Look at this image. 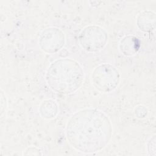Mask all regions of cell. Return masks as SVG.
<instances>
[{
  "label": "cell",
  "instance_id": "obj_5",
  "mask_svg": "<svg viewBox=\"0 0 156 156\" xmlns=\"http://www.w3.org/2000/svg\"><path fill=\"white\" fill-rule=\"evenodd\" d=\"M65 36L63 32L55 27L46 28L41 33L38 44L42 51L48 54L59 51L65 45Z\"/></svg>",
  "mask_w": 156,
  "mask_h": 156
},
{
  "label": "cell",
  "instance_id": "obj_2",
  "mask_svg": "<svg viewBox=\"0 0 156 156\" xmlns=\"http://www.w3.org/2000/svg\"><path fill=\"white\" fill-rule=\"evenodd\" d=\"M45 79L53 91L62 94H70L82 86L84 71L77 61L61 58L55 60L48 66Z\"/></svg>",
  "mask_w": 156,
  "mask_h": 156
},
{
  "label": "cell",
  "instance_id": "obj_11",
  "mask_svg": "<svg viewBox=\"0 0 156 156\" xmlns=\"http://www.w3.org/2000/svg\"><path fill=\"white\" fill-rule=\"evenodd\" d=\"M23 155H42V153L41 152V151L34 146L29 147H27L23 152Z\"/></svg>",
  "mask_w": 156,
  "mask_h": 156
},
{
  "label": "cell",
  "instance_id": "obj_6",
  "mask_svg": "<svg viewBox=\"0 0 156 156\" xmlns=\"http://www.w3.org/2000/svg\"><path fill=\"white\" fill-rule=\"evenodd\" d=\"M119 49L121 53L126 56L135 55L140 49V42L139 39L132 35L123 37L119 43Z\"/></svg>",
  "mask_w": 156,
  "mask_h": 156
},
{
  "label": "cell",
  "instance_id": "obj_3",
  "mask_svg": "<svg viewBox=\"0 0 156 156\" xmlns=\"http://www.w3.org/2000/svg\"><path fill=\"white\" fill-rule=\"evenodd\" d=\"M121 74L113 65L104 63L97 66L92 72L91 82L93 87L99 91L110 93L118 87Z\"/></svg>",
  "mask_w": 156,
  "mask_h": 156
},
{
  "label": "cell",
  "instance_id": "obj_4",
  "mask_svg": "<svg viewBox=\"0 0 156 156\" xmlns=\"http://www.w3.org/2000/svg\"><path fill=\"white\" fill-rule=\"evenodd\" d=\"M78 39L83 49L88 52H97L102 50L106 46L108 34L101 26L90 25L81 30Z\"/></svg>",
  "mask_w": 156,
  "mask_h": 156
},
{
  "label": "cell",
  "instance_id": "obj_7",
  "mask_svg": "<svg viewBox=\"0 0 156 156\" xmlns=\"http://www.w3.org/2000/svg\"><path fill=\"white\" fill-rule=\"evenodd\" d=\"M136 25L140 30L151 32L155 28V13L151 10L141 12L136 18Z\"/></svg>",
  "mask_w": 156,
  "mask_h": 156
},
{
  "label": "cell",
  "instance_id": "obj_12",
  "mask_svg": "<svg viewBox=\"0 0 156 156\" xmlns=\"http://www.w3.org/2000/svg\"><path fill=\"white\" fill-rule=\"evenodd\" d=\"M0 105H1V118H2L3 113L4 112H5L6 108H7V99L5 94L4 93V91L2 90H1V102H0Z\"/></svg>",
  "mask_w": 156,
  "mask_h": 156
},
{
  "label": "cell",
  "instance_id": "obj_8",
  "mask_svg": "<svg viewBox=\"0 0 156 156\" xmlns=\"http://www.w3.org/2000/svg\"><path fill=\"white\" fill-rule=\"evenodd\" d=\"M39 112L43 118L48 119H52L57 115L58 107L57 103L53 100H44L40 105Z\"/></svg>",
  "mask_w": 156,
  "mask_h": 156
},
{
  "label": "cell",
  "instance_id": "obj_1",
  "mask_svg": "<svg viewBox=\"0 0 156 156\" xmlns=\"http://www.w3.org/2000/svg\"><path fill=\"white\" fill-rule=\"evenodd\" d=\"M112 134L109 118L101 110L94 108L76 112L66 126L68 142L75 149L83 153L99 152L109 143Z\"/></svg>",
  "mask_w": 156,
  "mask_h": 156
},
{
  "label": "cell",
  "instance_id": "obj_9",
  "mask_svg": "<svg viewBox=\"0 0 156 156\" xmlns=\"http://www.w3.org/2000/svg\"><path fill=\"white\" fill-rule=\"evenodd\" d=\"M134 113L136 118H144L147 116L148 111L146 107L143 105H138L135 108Z\"/></svg>",
  "mask_w": 156,
  "mask_h": 156
},
{
  "label": "cell",
  "instance_id": "obj_10",
  "mask_svg": "<svg viewBox=\"0 0 156 156\" xmlns=\"http://www.w3.org/2000/svg\"><path fill=\"white\" fill-rule=\"evenodd\" d=\"M147 152H149V155L155 156L156 155L155 152V136H153L151 138L147 144Z\"/></svg>",
  "mask_w": 156,
  "mask_h": 156
}]
</instances>
